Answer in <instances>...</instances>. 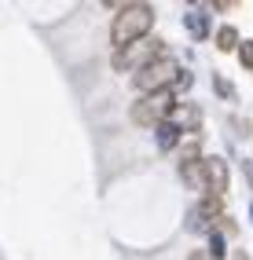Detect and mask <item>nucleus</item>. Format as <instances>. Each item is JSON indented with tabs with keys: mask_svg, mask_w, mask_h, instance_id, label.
<instances>
[{
	"mask_svg": "<svg viewBox=\"0 0 253 260\" xmlns=\"http://www.w3.org/2000/svg\"><path fill=\"white\" fill-rule=\"evenodd\" d=\"M150 26H154V11H150V4H129V8H121V15H114L110 41L117 48H129V44L143 41Z\"/></svg>",
	"mask_w": 253,
	"mask_h": 260,
	"instance_id": "f257e3e1",
	"label": "nucleus"
},
{
	"mask_svg": "<svg viewBox=\"0 0 253 260\" xmlns=\"http://www.w3.org/2000/svg\"><path fill=\"white\" fill-rule=\"evenodd\" d=\"M176 107V92L173 88H162V92H147L136 107H132V121L143 128H158L162 121L169 117V110Z\"/></svg>",
	"mask_w": 253,
	"mask_h": 260,
	"instance_id": "f03ea898",
	"label": "nucleus"
},
{
	"mask_svg": "<svg viewBox=\"0 0 253 260\" xmlns=\"http://www.w3.org/2000/svg\"><path fill=\"white\" fill-rule=\"evenodd\" d=\"M162 59V41L158 37H143V41H136V44H129V48H121L117 51V59H114V66L117 70H143V66H150V62H158Z\"/></svg>",
	"mask_w": 253,
	"mask_h": 260,
	"instance_id": "7ed1b4c3",
	"label": "nucleus"
},
{
	"mask_svg": "<svg viewBox=\"0 0 253 260\" xmlns=\"http://www.w3.org/2000/svg\"><path fill=\"white\" fill-rule=\"evenodd\" d=\"M173 81H176V66L169 62V59H158V62H150L143 66V70L136 74V88L147 95V92H162V88H173Z\"/></svg>",
	"mask_w": 253,
	"mask_h": 260,
	"instance_id": "20e7f679",
	"label": "nucleus"
},
{
	"mask_svg": "<svg viewBox=\"0 0 253 260\" xmlns=\"http://www.w3.org/2000/svg\"><path fill=\"white\" fill-rule=\"evenodd\" d=\"M224 220V209H220V202L216 198H206V202H198L195 209L187 213V228L191 231H216V223Z\"/></svg>",
	"mask_w": 253,
	"mask_h": 260,
	"instance_id": "39448f33",
	"label": "nucleus"
},
{
	"mask_svg": "<svg viewBox=\"0 0 253 260\" xmlns=\"http://www.w3.org/2000/svg\"><path fill=\"white\" fill-rule=\"evenodd\" d=\"M202 169H206V194L220 202L228 194V161L224 158H206Z\"/></svg>",
	"mask_w": 253,
	"mask_h": 260,
	"instance_id": "423d86ee",
	"label": "nucleus"
},
{
	"mask_svg": "<svg viewBox=\"0 0 253 260\" xmlns=\"http://www.w3.org/2000/svg\"><path fill=\"white\" fill-rule=\"evenodd\" d=\"M165 121H169V125H173L176 132L195 128V125H198V110H195V107H187V103H176V107L169 110V117H165Z\"/></svg>",
	"mask_w": 253,
	"mask_h": 260,
	"instance_id": "0eeeda50",
	"label": "nucleus"
},
{
	"mask_svg": "<svg viewBox=\"0 0 253 260\" xmlns=\"http://www.w3.org/2000/svg\"><path fill=\"white\" fill-rule=\"evenodd\" d=\"M180 176L191 190H198V187L206 190V169H202V161H180Z\"/></svg>",
	"mask_w": 253,
	"mask_h": 260,
	"instance_id": "6e6552de",
	"label": "nucleus"
},
{
	"mask_svg": "<svg viewBox=\"0 0 253 260\" xmlns=\"http://www.w3.org/2000/svg\"><path fill=\"white\" fill-rule=\"evenodd\" d=\"M183 26H187L191 37H206V33H209V19L202 11H187V15H183Z\"/></svg>",
	"mask_w": 253,
	"mask_h": 260,
	"instance_id": "1a4fd4ad",
	"label": "nucleus"
},
{
	"mask_svg": "<svg viewBox=\"0 0 253 260\" xmlns=\"http://www.w3.org/2000/svg\"><path fill=\"white\" fill-rule=\"evenodd\" d=\"M216 48H220V51H235V48H239V29H235V26L216 29Z\"/></svg>",
	"mask_w": 253,
	"mask_h": 260,
	"instance_id": "9d476101",
	"label": "nucleus"
},
{
	"mask_svg": "<svg viewBox=\"0 0 253 260\" xmlns=\"http://www.w3.org/2000/svg\"><path fill=\"white\" fill-rule=\"evenodd\" d=\"M176 143H180V132L169 125V121H162V125H158V147L162 150H173Z\"/></svg>",
	"mask_w": 253,
	"mask_h": 260,
	"instance_id": "9b49d317",
	"label": "nucleus"
},
{
	"mask_svg": "<svg viewBox=\"0 0 253 260\" xmlns=\"http://www.w3.org/2000/svg\"><path fill=\"white\" fill-rule=\"evenodd\" d=\"M239 59L246 70H253V41H239Z\"/></svg>",
	"mask_w": 253,
	"mask_h": 260,
	"instance_id": "f8f14e48",
	"label": "nucleus"
},
{
	"mask_svg": "<svg viewBox=\"0 0 253 260\" xmlns=\"http://www.w3.org/2000/svg\"><path fill=\"white\" fill-rule=\"evenodd\" d=\"M209 249H213V256H224V238H220V231L209 235Z\"/></svg>",
	"mask_w": 253,
	"mask_h": 260,
	"instance_id": "ddd939ff",
	"label": "nucleus"
},
{
	"mask_svg": "<svg viewBox=\"0 0 253 260\" xmlns=\"http://www.w3.org/2000/svg\"><path fill=\"white\" fill-rule=\"evenodd\" d=\"M191 84V74L187 70H176V81H173V88H187Z\"/></svg>",
	"mask_w": 253,
	"mask_h": 260,
	"instance_id": "4468645a",
	"label": "nucleus"
},
{
	"mask_svg": "<svg viewBox=\"0 0 253 260\" xmlns=\"http://www.w3.org/2000/svg\"><path fill=\"white\" fill-rule=\"evenodd\" d=\"M191 260H206V253H195V256H191Z\"/></svg>",
	"mask_w": 253,
	"mask_h": 260,
	"instance_id": "2eb2a0df",
	"label": "nucleus"
}]
</instances>
